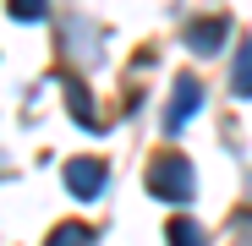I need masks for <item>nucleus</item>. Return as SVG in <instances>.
<instances>
[{
	"mask_svg": "<svg viewBox=\"0 0 252 246\" xmlns=\"http://www.w3.org/2000/svg\"><path fill=\"white\" fill-rule=\"evenodd\" d=\"M148 191L164 197V202H187V197H192V164H187L181 153H159V159L148 164Z\"/></svg>",
	"mask_w": 252,
	"mask_h": 246,
	"instance_id": "1",
	"label": "nucleus"
},
{
	"mask_svg": "<svg viewBox=\"0 0 252 246\" xmlns=\"http://www.w3.org/2000/svg\"><path fill=\"white\" fill-rule=\"evenodd\" d=\"M66 186H71L77 197H99V186H104V164H99V159H71V164H66Z\"/></svg>",
	"mask_w": 252,
	"mask_h": 246,
	"instance_id": "2",
	"label": "nucleus"
},
{
	"mask_svg": "<svg viewBox=\"0 0 252 246\" xmlns=\"http://www.w3.org/2000/svg\"><path fill=\"white\" fill-rule=\"evenodd\" d=\"M197 99H203V88H197L192 77H181V82H176V104H170V132H176L181 120H187V109H192Z\"/></svg>",
	"mask_w": 252,
	"mask_h": 246,
	"instance_id": "3",
	"label": "nucleus"
},
{
	"mask_svg": "<svg viewBox=\"0 0 252 246\" xmlns=\"http://www.w3.org/2000/svg\"><path fill=\"white\" fill-rule=\"evenodd\" d=\"M225 33H230V22H225V17H208L203 27H192V44H197V55H214V44H220Z\"/></svg>",
	"mask_w": 252,
	"mask_h": 246,
	"instance_id": "4",
	"label": "nucleus"
},
{
	"mask_svg": "<svg viewBox=\"0 0 252 246\" xmlns=\"http://www.w3.org/2000/svg\"><path fill=\"white\" fill-rule=\"evenodd\" d=\"M230 82H236V99H252V44L241 50V60H236V71H230Z\"/></svg>",
	"mask_w": 252,
	"mask_h": 246,
	"instance_id": "5",
	"label": "nucleus"
},
{
	"mask_svg": "<svg viewBox=\"0 0 252 246\" xmlns=\"http://www.w3.org/2000/svg\"><path fill=\"white\" fill-rule=\"evenodd\" d=\"M170 246H203V230H197L192 219H176V224H170Z\"/></svg>",
	"mask_w": 252,
	"mask_h": 246,
	"instance_id": "6",
	"label": "nucleus"
},
{
	"mask_svg": "<svg viewBox=\"0 0 252 246\" xmlns=\"http://www.w3.org/2000/svg\"><path fill=\"white\" fill-rule=\"evenodd\" d=\"M50 246H88V230H82V224H66V230L50 235Z\"/></svg>",
	"mask_w": 252,
	"mask_h": 246,
	"instance_id": "7",
	"label": "nucleus"
},
{
	"mask_svg": "<svg viewBox=\"0 0 252 246\" xmlns=\"http://www.w3.org/2000/svg\"><path fill=\"white\" fill-rule=\"evenodd\" d=\"M11 17H17V22H38V17H44V11H38L33 0H28V6H22V0H17V6H11Z\"/></svg>",
	"mask_w": 252,
	"mask_h": 246,
	"instance_id": "8",
	"label": "nucleus"
}]
</instances>
